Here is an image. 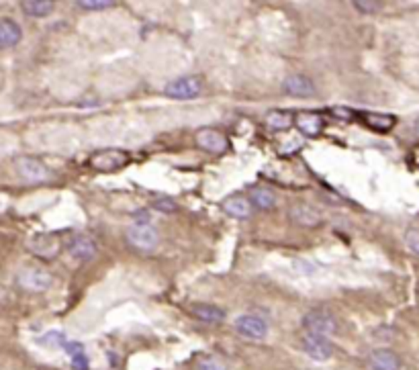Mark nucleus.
Here are the masks:
<instances>
[{"label": "nucleus", "mask_w": 419, "mask_h": 370, "mask_svg": "<svg viewBox=\"0 0 419 370\" xmlns=\"http://www.w3.org/2000/svg\"><path fill=\"white\" fill-rule=\"evenodd\" d=\"M190 313L195 319H199L202 324H221L225 319V311L217 305H211V303H195L190 307Z\"/></svg>", "instance_id": "obj_14"}, {"label": "nucleus", "mask_w": 419, "mask_h": 370, "mask_svg": "<svg viewBox=\"0 0 419 370\" xmlns=\"http://www.w3.org/2000/svg\"><path fill=\"white\" fill-rule=\"evenodd\" d=\"M195 370H227V366L223 360H219L217 356H202L197 360Z\"/></svg>", "instance_id": "obj_22"}, {"label": "nucleus", "mask_w": 419, "mask_h": 370, "mask_svg": "<svg viewBox=\"0 0 419 370\" xmlns=\"http://www.w3.org/2000/svg\"><path fill=\"white\" fill-rule=\"evenodd\" d=\"M249 202L254 209H260V211H268L276 205V195L270 190V188H254L249 192Z\"/></svg>", "instance_id": "obj_20"}, {"label": "nucleus", "mask_w": 419, "mask_h": 370, "mask_svg": "<svg viewBox=\"0 0 419 370\" xmlns=\"http://www.w3.org/2000/svg\"><path fill=\"white\" fill-rule=\"evenodd\" d=\"M233 327L235 332L242 336V338L248 339H264L268 336V324L266 319H262L260 315H239L235 322H233Z\"/></svg>", "instance_id": "obj_6"}, {"label": "nucleus", "mask_w": 419, "mask_h": 370, "mask_svg": "<svg viewBox=\"0 0 419 370\" xmlns=\"http://www.w3.org/2000/svg\"><path fill=\"white\" fill-rule=\"evenodd\" d=\"M129 162V155L121 150H103L90 158V166L98 172H117Z\"/></svg>", "instance_id": "obj_7"}, {"label": "nucleus", "mask_w": 419, "mask_h": 370, "mask_svg": "<svg viewBox=\"0 0 419 370\" xmlns=\"http://www.w3.org/2000/svg\"><path fill=\"white\" fill-rule=\"evenodd\" d=\"M168 98L174 101H192L202 93L201 78L197 76H180L170 80L164 88Z\"/></svg>", "instance_id": "obj_3"}, {"label": "nucleus", "mask_w": 419, "mask_h": 370, "mask_svg": "<svg viewBox=\"0 0 419 370\" xmlns=\"http://www.w3.org/2000/svg\"><path fill=\"white\" fill-rule=\"evenodd\" d=\"M282 93L289 96H296V98H309L317 93L315 84L309 76L305 74H293V76L284 78L282 82Z\"/></svg>", "instance_id": "obj_9"}, {"label": "nucleus", "mask_w": 419, "mask_h": 370, "mask_svg": "<svg viewBox=\"0 0 419 370\" xmlns=\"http://www.w3.org/2000/svg\"><path fill=\"white\" fill-rule=\"evenodd\" d=\"M295 125L303 135H309V138L319 135L324 129V121L317 113H299L295 117Z\"/></svg>", "instance_id": "obj_16"}, {"label": "nucleus", "mask_w": 419, "mask_h": 370, "mask_svg": "<svg viewBox=\"0 0 419 370\" xmlns=\"http://www.w3.org/2000/svg\"><path fill=\"white\" fill-rule=\"evenodd\" d=\"M264 121L270 129H274V131H284V129H289V127L293 125V117L286 115V113H282V111H272V113L266 115Z\"/></svg>", "instance_id": "obj_21"}, {"label": "nucleus", "mask_w": 419, "mask_h": 370, "mask_svg": "<svg viewBox=\"0 0 419 370\" xmlns=\"http://www.w3.org/2000/svg\"><path fill=\"white\" fill-rule=\"evenodd\" d=\"M56 4L49 2V0H25L21 2V11L27 16H33V19H46L53 13Z\"/></svg>", "instance_id": "obj_19"}, {"label": "nucleus", "mask_w": 419, "mask_h": 370, "mask_svg": "<svg viewBox=\"0 0 419 370\" xmlns=\"http://www.w3.org/2000/svg\"><path fill=\"white\" fill-rule=\"evenodd\" d=\"M127 242L140 252H154L160 244V233L150 223H135L127 230Z\"/></svg>", "instance_id": "obj_4"}, {"label": "nucleus", "mask_w": 419, "mask_h": 370, "mask_svg": "<svg viewBox=\"0 0 419 370\" xmlns=\"http://www.w3.org/2000/svg\"><path fill=\"white\" fill-rule=\"evenodd\" d=\"M303 350H305V354L309 356L311 360H315V362H327L333 356V344L329 341V338H324V336L305 334V338H303Z\"/></svg>", "instance_id": "obj_8"}, {"label": "nucleus", "mask_w": 419, "mask_h": 370, "mask_svg": "<svg viewBox=\"0 0 419 370\" xmlns=\"http://www.w3.org/2000/svg\"><path fill=\"white\" fill-rule=\"evenodd\" d=\"M155 211H162V213H174L176 211V202L170 201V199H160V201H154Z\"/></svg>", "instance_id": "obj_28"}, {"label": "nucleus", "mask_w": 419, "mask_h": 370, "mask_svg": "<svg viewBox=\"0 0 419 370\" xmlns=\"http://www.w3.org/2000/svg\"><path fill=\"white\" fill-rule=\"evenodd\" d=\"M16 282L23 291L43 293L53 284V277H51V272H47L46 268H41V266H27L19 272Z\"/></svg>", "instance_id": "obj_2"}, {"label": "nucleus", "mask_w": 419, "mask_h": 370, "mask_svg": "<svg viewBox=\"0 0 419 370\" xmlns=\"http://www.w3.org/2000/svg\"><path fill=\"white\" fill-rule=\"evenodd\" d=\"M405 244L413 254L419 256V230H409V232L405 233Z\"/></svg>", "instance_id": "obj_27"}, {"label": "nucleus", "mask_w": 419, "mask_h": 370, "mask_svg": "<svg viewBox=\"0 0 419 370\" xmlns=\"http://www.w3.org/2000/svg\"><path fill=\"white\" fill-rule=\"evenodd\" d=\"M68 252L72 254V258L88 262L96 256V242L86 233H78L68 242Z\"/></svg>", "instance_id": "obj_11"}, {"label": "nucleus", "mask_w": 419, "mask_h": 370, "mask_svg": "<svg viewBox=\"0 0 419 370\" xmlns=\"http://www.w3.org/2000/svg\"><path fill=\"white\" fill-rule=\"evenodd\" d=\"M371 366L374 370H401V358L390 348H378L371 354Z\"/></svg>", "instance_id": "obj_13"}, {"label": "nucleus", "mask_w": 419, "mask_h": 370, "mask_svg": "<svg viewBox=\"0 0 419 370\" xmlns=\"http://www.w3.org/2000/svg\"><path fill=\"white\" fill-rule=\"evenodd\" d=\"M76 6L84 9V11H107V9L115 6V2H109V0H78Z\"/></svg>", "instance_id": "obj_24"}, {"label": "nucleus", "mask_w": 419, "mask_h": 370, "mask_svg": "<svg viewBox=\"0 0 419 370\" xmlns=\"http://www.w3.org/2000/svg\"><path fill=\"white\" fill-rule=\"evenodd\" d=\"M23 31L13 19H0V49H11L21 43Z\"/></svg>", "instance_id": "obj_15"}, {"label": "nucleus", "mask_w": 419, "mask_h": 370, "mask_svg": "<svg viewBox=\"0 0 419 370\" xmlns=\"http://www.w3.org/2000/svg\"><path fill=\"white\" fill-rule=\"evenodd\" d=\"M415 131H418V135H419V119L415 121Z\"/></svg>", "instance_id": "obj_29"}, {"label": "nucleus", "mask_w": 419, "mask_h": 370, "mask_svg": "<svg viewBox=\"0 0 419 370\" xmlns=\"http://www.w3.org/2000/svg\"><path fill=\"white\" fill-rule=\"evenodd\" d=\"M70 358H72V369L74 370H90V362H88L86 350L76 352V354H72Z\"/></svg>", "instance_id": "obj_26"}, {"label": "nucleus", "mask_w": 419, "mask_h": 370, "mask_svg": "<svg viewBox=\"0 0 419 370\" xmlns=\"http://www.w3.org/2000/svg\"><path fill=\"white\" fill-rule=\"evenodd\" d=\"M16 172L21 174V178H25L27 183L31 185H41V183H47L51 178V170L47 168L46 164L37 158H31V155H23L16 160Z\"/></svg>", "instance_id": "obj_5"}, {"label": "nucleus", "mask_w": 419, "mask_h": 370, "mask_svg": "<svg viewBox=\"0 0 419 370\" xmlns=\"http://www.w3.org/2000/svg\"><path fill=\"white\" fill-rule=\"evenodd\" d=\"M195 139H197V145L209 154H223L229 145L227 138L215 129H201V131H197Z\"/></svg>", "instance_id": "obj_10"}, {"label": "nucleus", "mask_w": 419, "mask_h": 370, "mask_svg": "<svg viewBox=\"0 0 419 370\" xmlns=\"http://www.w3.org/2000/svg\"><path fill=\"white\" fill-rule=\"evenodd\" d=\"M291 219L301 227H315L319 225L321 215L315 207H311L307 202H299L295 207H291Z\"/></svg>", "instance_id": "obj_12"}, {"label": "nucleus", "mask_w": 419, "mask_h": 370, "mask_svg": "<svg viewBox=\"0 0 419 370\" xmlns=\"http://www.w3.org/2000/svg\"><path fill=\"white\" fill-rule=\"evenodd\" d=\"M362 121L368 129H373L376 133H388L397 125V117L387 115V113H364Z\"/></svg>", "instance_id": "obj_17"}, {"label": "nucleus", "mask_w": 419, "mask_h": 370, "mask_svg": "<svg viewBox=\"0 0 419 370\" xmlns=\"http://www.w3.org/2000/svg\"><path fill=\"white\" fill-rule=\"evenodd\" d=\"M354 9H356L358 13H362V15H374L376 11H381L383 9V4L381 2H368V0H358L352 4Z\"/></svg>", "instance_id": "obj_25"}, {"label": "nucleus", "mask_w": 419, "mask_h": 370, "mask_svg": "<svg viewBox=\"0 0 419 370\" xmlns=\"http://www.w3.org/2000/svg\"><path fill=\"white\" fill-rule=\"evenodd\" d=\"M39 344L47 346V348H66L68 339H66L62 332H47L46 336L39 338Z\"/></svg>", "instance_id": "obj_23"}, {"label": "nucleus", "mask_w": 419, "mask_h": 370, "mask_svg": "<svg viewBox=\"0 0 419 370\" xmlns=\"http://www.w3.org/2000/svg\"><path fill=\"white\" fill-rule=\"evenodd\" d=\"M223 211L233 219H248L254 211V207H252L249 199L235 195V197H229V199L223 201Z\"/></svg>", "instance_id": "obj_18"}, {"label": "nucleus", "mask_w": 419, "mask_h": 370, "mask_svg": "<svg viewBox=\"0 0 419 370\" xmlns=\"http://www.w3.org/2000/svg\"><path fill=\"white\" fill-rule=\"evenodd\" d=\"M303 329L305 334H311V336H324V338H329L331 334L338 332V322L336 317L326 311V309H311L303 315Z\"/></svg>", "instance_id": "obj_1"}]
</instances>
